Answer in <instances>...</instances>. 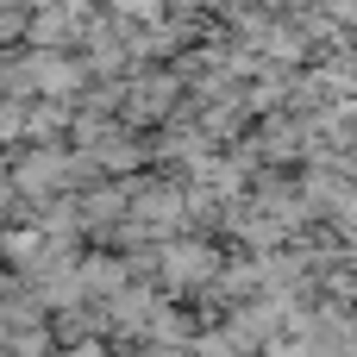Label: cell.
<instances>
[{"instance_id":"6da1fadb","label":"cell","mask_w":357,"mask_h":357,"mask_svg":"<svg viewBox=\"0 0 357 357\" xmlns=\"http://www.w3.org/2000/svg\"><path fill=\"white\" fill-rule=\"evenodd\" d=\"M213 276V251H176L169 257V282H207Z\"/></svg>"}]
</instances>
